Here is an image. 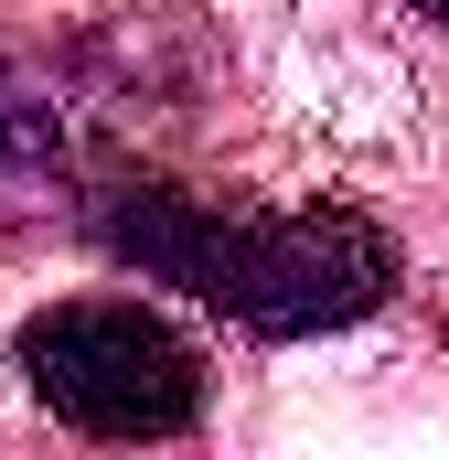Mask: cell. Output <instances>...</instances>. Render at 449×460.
Returning <instances> with one entry per match:
<instances>
[{
    "label": "cell",
    "instance_id": "4",
    "mask_svg": "<svg viewBox=\"0 0 449 460\" xmlns=\"http://www.w3.org/2000/svg\"><path fill=\"white\" fill-rule=\"evenodd\" d=\"M418 11H428V22H449V0H418Z\"/></svg>",
    "mask_w": 449,
    "mask_h": 460
},
{
    "label": "cell",
    "instance_id": "1",
    "mask_svg": "<svg viewBox=\"0 0 449 460\" xmlns=\"http://www.w3.org/2000/svg\"><path fill=\"white\" fill-rule=\"evenodd\" d=\"M108 257H128L139 279L193 289L204 311L300 343V332H342L364 311L396 300V235L353 204H268V215H224L193 204L172 182H118L97 204Z\"/></svg>",
    "mask_w": 449,
    "mask_h": 460
},
{
    "label": "cell",
    "instance_id": "3",
    "mask_svg": "<svg viewBox=\"0 0 449 460\" xmlns=\"http://www.w3.org/2000/svg\"><path fill=\"white\" fill-rule=\"evenodd\" d=\"M65 150V118H54V97L0 54V172H32V161H54Z\"/></svg>",
    "mask_w": 449,
    "mask_h": 460
},
{
    "label": "cell",
    "instance_id": "2",
    "mask_svg": "<svg viewBox=\"0 0 449 460\" xmlns=\"http://www.w3.org/2000/svg\"><path fill=\"white\" fill-rule=\"evenodd\" d=\"M22 385L86 439H182L204 418V364L139 300H65L22 322Z\"/></svg>",
    "mask_w": 449,
    "mask_h": 460
}]
</instances>
